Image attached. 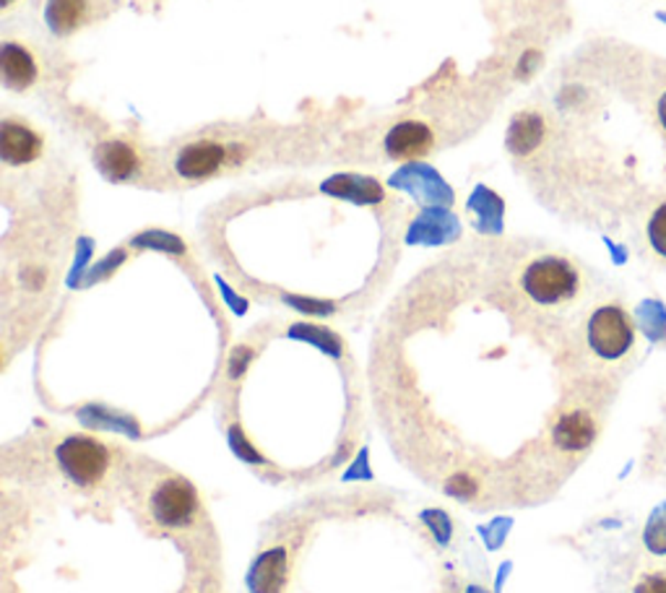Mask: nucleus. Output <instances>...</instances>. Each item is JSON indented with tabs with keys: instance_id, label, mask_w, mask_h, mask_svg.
I'll use <instances>...</instances> for the list:
<instances>
[{
	"instance_id": "f257e3e1",
	"label": "nucleus",
	"mask_w": 666,
	"mask_h": 593,
	"mask_svg": "<svg viewBox=\"0 0 666 593\" xmlns=\"http://www.w3.org/2000/svg\"><path fill=\"white\" fill-rule=\"evenodd\" d=\"M273 143L284 141H271L269 130L260 128L229 126V122L204 128L164 151V183L172 180V183L198 185L206 180L235 175L253 164L266 162L264 149H271Z\"/></svg>"
},
{
	"instance_id": "f03ea898",
	"label": "nucleus",
	"mask_w": 666,
	"mask_h": 593,
	"mask_svg": "<svg viewBox=\"0 0 666 593\" xmlns=\"http://www.w3.org/2000/svg\"><path fill=\"white\" fill-rule=\"evenodd\" d=\"M511 292L528 313L547 321L583 305L589 294V277L576 258L539 250L513 266Z\"/></svg>"
},
{
	"instance_id": "7ed1b4c3",
	"label": "nucleus",
	"mask_w": 666,
	"mask_h": 593,
	"mask_svg": "<svg viewBox=\"0 0 666 593\" xmlns=\"http://www.w3.org/2000/svg\"><path fill=\"white\" fill-rule=\"evenodd\" d=\"M581 344L591 365L620 367L633 357L638 331H635V321L620 302H602L583 317Z\"/></svg>"
},
{
	"instance_id": "20e7f679",
	"label": "nucleus",
	"mask_w": 666,
	"mask_h": 593,
	"mask_svg": "<svg viewBox=\"0 0 666 593\" xmlns=\"http://www.w3.org/2000/svg\"><path fill=\"white\" fill-rule=\"evenodd\" d=\"M94 164L115 185H159L164 183L162 157L128 139H107L97 147Z\"/></svg>"
},
{
	"instance_id": "39448f33",
	"label": "nucleus",
	"mask_w": 666,
	"mask_h": 593,
	"mask_svg": "<svg viewBox=\"0 0 666 593\" xmlns=\"http://www.w3.org/2000/svg\"><path fill=\"white\" fill-rule=\"evenodd\" d=\"M122 0H42L40 24L53 40H71L110 17Z\"/></svg>"
},
{
	"instance_id": "423d86ee",
	"label": "nucleus",
	"mask_w": 666,
	"mask_h": 593,
	"mask_svg": "<svg viewBox=\"0 0 666 593\" xmlns=\"http://www.w3.org/2000/svg\"><path fill=\"white\" fill-rule=\"evenodd\" d=\"M47 63L40 47H34L26 40L6 37L0 45V76H3L6 89L26 94L37 89L45 78Z\"/></svg>"
},
{
	"instance_id": "0eeeda50",
	"label": "nucleus",
	"mask_w": 666,
	"mask_h": 593,
	"mask_svg": "<svg viewBox=\"0 0 666 593\" xmlns=\"http://www.w3.org/2000/svg\"><path fill=\"white\" fill-rule=\"evenodd\" d=\"M45 157V136L32 122L6 118L0 126V159L6 170H26Z\"/></svg>"
},
{
	"instance_id": "6e6552de",
	"label": "nucleus",
	"mask_w": 666,
	"mask_h": 593,
	"mask_svg": "<svg viewBox=\"0 0 666 593\" xmlns=\"http://www.w3.org/2000/svg\"><path fill=\"white\" fill-rule=\"evenodd\" d=\"M643 545L648 549V557L666 562V505L651 516L646 531H643Z\"/></svg>"
},
{
	"instance_id": "1a4fd4ad",
	"label": "nucleus",
	"mask_w": 666,
	"mask_h": 593,
	"mask_svg": "<svg viewBox=\"0 0 666 593\" xmlns=\"http://www.w3.org/2000/svg\"><path fill=\"white\" fill-rule=\"evenodd\" d=\"M630 593H666V562H658L656 568H643L630 585Z\"/></svg>"
},
{
	"instance_id": "9d476101",
	"label": "nucleus",
	"mask_w": 666,
	"mask_h": 593,
	"mask_svg": "<svg viewBox=\"0 0 666 593\" xmlns=\"http://www.w3.org/2000/svg\"><path fill=\"white\" fill-rule=\"evenodd\" d=\"M646 235H648L651 250H654L662 260H666V201L662 206H656V212L651 214Z\"/></svg>"
},
{
	"instance_id": "9b49d317",
	"label": "nucleus",
	"mask_w": 666,
	"mask_h": 593,
	"mask_svg": "<svg viewBox=\"0 0 666 593\" xmlns=\"http://www.w3.org/2000/svg\"><path fill=\"white\" fill-rule=\"evenodd\" d=\"M651 453H654V464H656V472L666 476V435H658L656 443L651 445Z\"/></svg>"
},
{
	"instance_id": "f8f14e48",
	"label": "nucleus",
	"mask_w": 666,
	"mask_h": 593,
	"mask_svg": "<svg viewBox=\"0 0 666 593\" xmlns=\"http://www.w3.org/2000/svg\"><path fill=\"white\" fill-rule=\"evenodd\" d=\"M656 115H658V122H662V128H664V133H666V94H664L662 99H658Z\"/></svg>"
},
{
	"instance_id": "ddd939ff",
	"label": "nucleus",
	"mask_w": 666,
	"mask_h": 593,
	"mask_svg": "<svg viewBox=\"0 0 666 593\" xmlns=\"http://www.w3.org/2000/svg\"><path fill=\"white\" fill-rule=\"evenodd\" d=\"M17 3H21V0H0V9H3V13H9Z\"/></svg>"
}]
</instances>
